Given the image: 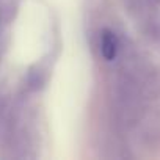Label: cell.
Returning <instances> with one entry per match:
<instances>
[{
  "label": "cell",
  "mask_w": 160,
  "mask_h": 160,
  "mask_svg": "<svg viewBox=\"0 0 160 160\" xmlns=\"http://www.w3.org/2000/svg\"><path fill=\"white\" fill-rule=\"evenodd\" d=\"M101 53L107 61L115 60L118 53V38L108 28L102 30V35H101Z\"/></svg>",
  "instance_id": "1"
}]
</instances>
